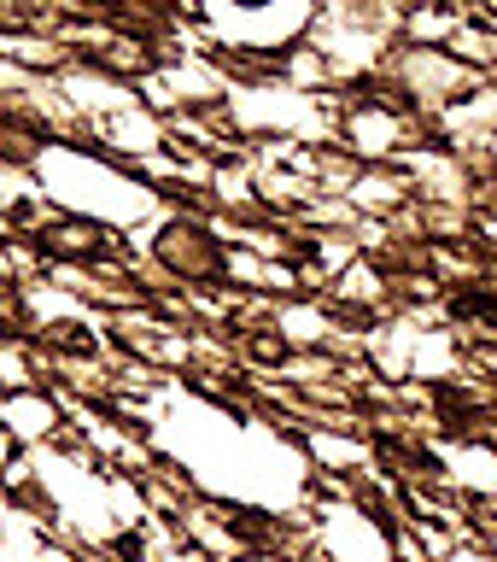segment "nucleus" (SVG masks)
<instances>
[{"mask_svg": "<svg viewBox=\"0 0 497 562\" xmlns=\"http://www.w3.org/2000/svg\"><path fill=\"white\" fill-rule=\"evenodd\" d=\"M153 252L170 276H182V281H217L223 276V246L211 240L200 223H165L158 240H153Z\"/></svg>", "mask_w": 497, "mask_h": 562, "instance_id": "nucleus-1", "label": "nucleus"}, {"mask_svg": "<svg viewBox=\"0 0 497 562\" xmlns=\"http://www.w3.org/2000/svg\"><path fill=\"white\" fill-rule=\"evenodd\" d=\"M235 7H270V0H235Z\"/></svg>", "mask_w": 497, "mask_h": 562, "instance_id": "nucleus-2", "label": "nucleus"}]
</instances>
